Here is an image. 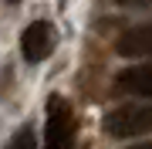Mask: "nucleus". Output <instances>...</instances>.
I'll return each mask as SVG.
<instances>
[{
    "label": "nucleus",
    "instance_id": "0eeeda50",
    "mask_svg": "<svg viewBox=\"0 0 152 149\" xmlns=\"http://www.w3.org/2000/svg\"><path fill=\"white\" fill-rule=\"evenodd\" d=\"M118 7H129V10H152V0H112Z\"/></svg>",
    "mask_w": 152,
    "mask_h": 149
},
{
    "label": "nucleus",
    "instance_id": "f257e3e1",
    "mask_svg": "<svg viewBox=\"0 0 152 149\" xmlns=\"http://www.w3.org/2000/svg\"><path fill=\"white\" fill-rule=\"evenodd\" d=\"M105 132L112 139H135L152 132V105H118L105 115Z\"/></svg>",
    "mask_w": 152,
    "mask_h": 149
},
{
    "label": "nucleus",
    "instance_id": "7ed1b4c3",
    "mask_svg": "<svg viewBox=\"0 0 152 149\" xmlns=\"http://www.w3.org/2000/svg\"><path fill=\"white\" fill-rule=\"evenodd\" d=\"M54 48V27L48 21H34L27 31L20 34V51L27 61H44Z\"/></svg>",
    "mask_w": 152,
    "mask_h": 149
},
{
    "label": "nucleus",
    "instance_id": "39448f33",
    "mask_svg": "<svg viewBox=\"0 0 152 149\" xmlns=\"http://www.w3.org/2000/svg\"><path fill=\"white\" fill-rule=\"evenodd\" d=\"M118 92L125 95H139V98H152V65H135V68H125L115 78Z\"/></svg>",
    "mask_w": 152,
    "mask_h": 149
},
{
    "label": "nucleus",
    "instance_id": "1a4fd4ad",
    "mask_svg": "<svg viewBox=\"0 0 152 149\" xmlns=\"http://www.w3.org/2000/svg\"><path fill=\"white\" fill-rule=\"evenodd\" d=\"M14 4H17V0H14Z\"/></svg>",
    "mask_w": 152,
    "mask_h": 149
},
{
    "label": "nucleus",
    "instance_id": "6e6552de",
    "mask_svg": "<svg viewBox=\"0 0 152 149\" xmlns=\"http://www.w3.org/2000/svg\"><path fill=\"white\" fill-rule=\"evenodd\" d=\"M129 149H152V139L149 142H139V146H129Z\"/></svg>",
    "mask_w": 152,
    "mask_h": 149
},
{
    "label": "nucleus",
    "instance_id": "423d86ee",
    "mask_svg": "<svg viewBox=\"0 0 152 149\" xmlns=\"http://www.w3.org/2000/svg\"><path fill=\"white\" fill-rule=\"evenodd\" d=\"M34 146H37V139H34V132H31V126L17 129V132L10 136V142H7V149H34Z\"/></svg>",
    "mask_w": 152,
    "mask_h": 149
},
{
    "label": "nucleus",
    "instance_id": "20e7f679",
    "mask_svg": "<svg viewBox=\"0 0 152 149\" xmlns=\"http://www.w3.org/2000/svg\"><path fill=\"white\" fill-rule=\"evenodd\" d=\"M115 51L122 58H152V24H135V27L122 31L118 41H115Z\"/></svg>",
    "mask_w": 152,
    "mask_h": 149
},
{
    "label": "nucleus",
    "instance_id": "f03ea898",
    "mask_svg": "<svg viewBox=\"0 0 152 149\" xmlns=\"http://www.w3.org/2000/svg\"><path fill=\"white\" fill-rule=\"evenodd\" d=\"M44 149H75V115L61 95L48 98V129H44Z\"/></svg>",
    "mask_w": 152,
    "mask_h": 149
}]
</instances>
